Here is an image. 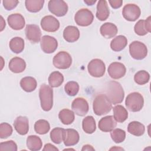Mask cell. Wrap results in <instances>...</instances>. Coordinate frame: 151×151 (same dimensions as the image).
Returning <instances> with one entry per match:
<instances>
[{
    "mask_svg": "<svg viewBox=\"0 0 151 151\" xmlns=\"http://www.w3.org/2000/svg\"><path fill=\"white\" fill-rule=\"evenodd\" d=\"M65 93L70 96H76L79 91L78 84L74 81H68L64 86Z\"/></svg>",
    "mask_w": 151,
    "mask_h": 151,
    "instance_id": "f35d334b",
    "label": "cell"
},
{
    "mask_svg": "<svg viewBox=\"0 0 151 151\" xmlns=\"http://www.w3.org/2000/svg\"><path fill=\"white\" fill-rule=\"evenodd\" d=\"M15 130L21 135L26 134L29 130V122L27 117L18 116L14 122Z\"/></svg>",
    "mask_w": 151,
    "mask_h": 151,
    "instance_id": "d6986e66",
    "label": "cell"
},
{
    "mask_svg": "<svg viewBox=\"0 0 151 151\" xmlns=\"http://www.w3.org/2000/svg\"><path fill=\"white\" fill-rule=\"evenodd\" d=\"M151 17L149 16L146 20L140 19L135 24L134 27L136 34L143 36L150 32L151 29Z\"/></svg>",
    "mask_w": 151,
    "mask_h": 151,
    "instance_id": "ac0fdd59",
    "label": "cell"
},
{
    "mask_svg": "<svg viewBox=\"0 0 151 151\" xmlns=\"http://www.w3.org/2000/svg\"><path fill=\"white\" fill-rule=\"evenodd\" d=\"M125 104L127 109L133 112L139 111L144 104V99L141 94L137 92L130 93L126 97Z\"/></svg>",
    "mask_w": 151,
    "mask_h": 151,
    "instance_id": "277c9868",
    "label": "cell"
},
{
    "mask_svg": "<svg viewBox=\"0 0 151 151\" xmlns=\"http://www.w3.org/2000/svg\"><path fill=\"white\" fill-rule=\"evenodd\" d=\"M44 0H26L25 5L27 9L31 12H37L43 7Z\"/></svg>",
    "mask_w": 151,
    "mask_h": 151,
    "instance_id": "836d02e7",
    "label": "cell"
},
{
    "mask_svg": "<svg viewBox=\"0 0 151 151\" xmlns=\"http://www.w3.org/2000/svg\"><path fill=\"white\" fill-rule=\"evenodd\" d=\"M9 70L14 73L23 72L26 68L25 61L21 58L16 57L12 58L8 64Z\"/></svg>",
    "mask_w": 151,
    "mask_h": 151,
    "instance_id": "603a6c76",
    "label": "cell"
},
{
    "mask_svg": "<svg viewBox=\"0 0 151 151\" xmlns=\"http://www.w3.org/2000/svg\"><path fill=\"white\" fill-rule=\"evenodd\" d=\"M2 3L5 9L10 11L15 8L17 6L19 1L16 0H4L2 1Z\"/></svg>",
    "mask_w": 151,
    "mask_h": 151,
    "instance_id": "b9f144b4",
    "label": "cell"
},
{
    "mask_svg": "<svg viewBox=\"0 0 151 151\" xmlns=\"http://www.w3.org/2000/svg\"><path fill=\"white\" fill-rule=\"evenodd\" d=\"M96 2V0L94 1H90V0H84V2L88 5H93Z\"/></svg>",
    "mask_w": 151,
    "mask_h": 151,
    "instance_id": "bcb514c9",
    "label": "cell"
},
{
    "mask_svg": "<svg viewBox=\"0 0 151 151\" xmlns=\"http://www.w3.org/2000/svg\"><path fill=\"white\" fill-rule=\"evenodd\" d=\"M94 113L97 116L106 114L112 109V104L106 94H100L96 96L93 103Z\"/></svg>",
    "mask_w": 151,
    "mask_h": 151,
    "instance_id": "7a4b0ae2",
    "label": "cell"
},
{
    "mask_svg": "<svg viewBox=\"0 0 151 151\" xmlns=\"http://www.w3.org/2000/svg\"><path fill=\"white\" fill-rule=\"evenodd\" d=\"M52 63L58 69H67L72 63V58L66 51H60L53 58Z\"/></svg>",
    "mask_w": 151,
    "mask_h": 151,
    "instance_id": "52a82bcc",
    "label": "cell"
},
{
    "mask_svg": "<svg viewBox=\"0 0 151 151\" xmlns=\"http://www.w3.org/2000/svg\"><path fill=\"white\" fill-rule=\"evenodd\" d=\"M63 37L68 42H73L77 41L80 37V31L75 26H67L63 31Z\"/></svg>",
    "mask_w": 151,
    "mask_h": 151,
    "instance_id": "44dd1931",
    "label": "cell"
},
{
    "mask_svg": "<svg viewBox=\"0 0 151 151\" xmlns=\"http://www.w3.org/2000/svg\"><path fill=\"white\" fill-rule=\"evenodd\" d=\"M80 139L79 134L77 130L73 129H65L64 143L66 146H71L78 143Z\"/></svg>",
    "mask_w": 151,
    "mask_h": 151,
    "instance_id": "ffe728a7",
    "label": "cell"
},
{
    "mask_svg": "<svg viewBox=\"0 0 151 151\" xmlns=\"http://www.w3.org/2000/svg\"><path fill=\"white\" fill-rule=\"evenodd\" d=\"M110 136L113 142L116 143H119L124 140L126 137V132L124 130L120 129H114L111 131Z\"/></svg>",
    "mask_w": 151,
    "mask_h": 151,
    "instance_id": "74e56055",
    "label": "cell"
},
{
    "mask_svg": "<svg viewBox=\"0 0 151 151\" xmlns=\"http://www.w3.org/2000/svg\"><path fill=\"white\" fill-rule=\"evenodd\" d=\"M27 38L32 43H38L41 40V31L40 27L35 24H28L25 27Z\"/></svg>",
    "mask_w": 151,
    "mask_h": 151,
    "instance_id": "5bb4252c",
    "label": "cell"
},
{
    "mask_svg": "<svg viewBox=\"0 0 151 151\" xmlns=\"http://www.w3.org/2000/svg\"><path fill=\"white\" fill-rule=\"evenodd\" d=\"M110 11L107 2L105 0L99 1L97 5L96 17L100 21H105L109 16Z\"/></svg>",
    "mask_w": 151,
    "mask_h": 151,
    "instance_id": "7402d4cb",
    "label": "cell"
},
{
    "mask_svg": "<svg viewBox=\"0 0 151 151\" xmlns=\"http://www.w3.org/2000/svg\"><path fill=\"white\" fill-rule=\"evenodd\" d=\"M41 50L47 54L54 52L58 47L57 40L50 35H44L40 41Z\"/></svg>",
    "mask_w": 151,
    "mask_h": 151,
    "instance_id": "7c38bea8",
    "label": "cell"
},
{
    "mask_svg": "<svg viewBox=\"0 0 151 151\" xmlns=\"http://www.w3.org/2000/svg\"><path fill=\"white\" fill-rule=\"evenodd\" d=\"M39 97L42 109L50 111L53 105V91L52 88L45 84H42L39 90Z\"/></svg>",
    "mask_w": 151,
    "mask_h": 151,
    "instance_id": "3957f363",
    "label": "cell"
},
{
    "mask_svg": "<svg viewBox=\"0 0 151 151\" xmlns=\"http://www.w3.org/2000/svg\"><path fill=\"white\" fill-rule=\"evenodd\" d=\"M49 11L57 17L64 16L68 11V5L63 0H50L48 4Z\"/></svg>",
    "mask_w": 151,
    "mask_h": 151,
    "instance_id": "9c48e42d",
    "label": "cell"
},
{
    "mask_svg": "<svg viewBox=\"0 0 151 151\" xmlns=\"http://www.w3.org/2000/svg\"><path fill=\"white\" fill-rule=\"evenodd\" d=\"M109 2L110 3L111 6L114 8V9H117L122 6V4H123V1L122 0H112V1H109Z\"/></svg>",
    "mask_w": 151,
    "mask_h": 151,
    "instance_id": "7bdbcfd3",
    "label": "cell"
},
{
    "mask_svg": "<svg viewBox=\"0 0 151 151\" xmlns=\"http://www.w3.org/2000/svg\"><path fill=\"white\" fill-rule=\"evenodd\" d=\"M117 126V123L113 116H107L99 122V128L104 132H110Z\"/></svg>",
    "mask_w": 151,
    "mask_h": 151,
    "instance_id": "e0dca14e",
    "label": "cell"
},
{
    "mask_svg": "<svg viewBox=\"0 0 151 151\" xmlns=\"http://www.w3.org/2000/svg\"><path fill=\"white\" fill-rule=\"evenodd\" d=\"M100 33L106 38L114 37L117 33L118 29L116 25L111 22H106L103 24L100 29Z\"/></svg>",
    "mask_w": 151,
    "mask_h": 151,
    "instance_id": "cb8c5ba5",
    "label": "cell"
},
{
    "mask_svg": "<svg viewBox=\"0 0 151 151\" xmlns=\"http://www.w3.org/2000/svg\"><path fill=\"white\" fill-rule=\"evenodd\" d=\"M82 127L86 133L91 134L94 133L96 129V124L94 117L91 116L86 117L83 120Z\"/></svg>",
    "mask_w": 151,
    "mask_h": 151,
    "instance_id": "4dcf8cb0",
    "label": "cell"
},
{
    "mask_svg": "<svg viewBox=\"0 0 151 151\" xmlns=\"http://www.w3.org/2000/svg\"><path fill=\"white\" fill-rule=\"evenodd\" d=\"M150 75L148 72L145 70H140L137 72L134 76V81L139 85H143L149 82Z\"/></svg>",
    "mask_w": 151,
    "mask_h": 151,
    "instance_id": "8d00e7d4",
    "label": "cell"
},
{
    "mask_svg": "<svg viewBox=\"0 0 151 151\" xmlns=\"http://www.w3.org/2000/svg\"><path fill=\"white\" fill-rule=\"evenodd\" d=\"M129 52L133 58L140 60L147 56V48L143 42L134 41L129 45Z\"/></svg>",
    "mask_w": 151,
    "mask_h": 151,
    "instance_id": "5b68a950",
    "label": "cell"
},
{
    "mask_svg": "<svg viewBox=\"0 0 151 151\" xmlns=\"http://www.w3.org/2000/svg\"><path fill=\"white\" fill-rule=\"evenodd\" d=\"M48 83L51 87H58L64 81V77L59 71L52 72L48 77Z\"/></svg>",
    "mask_w": 151,
    "mask_h": 151,
    "instance_id": "d6a6232c",
    "label": "cell"
},
{
    "mask_svg": "<svg viewBox=\"0 0 151 151\" xmlns=\"http://www.w3.org/2000/svg\"><path fill=\"white\" fill-rule=\"evenodd\" d=\"M140 9L135 4H128L124 6L122 14L124 19L129 21H135L140 15Z\"/></svg>",
    "mask_w": 151,
    "mask_h": 151,
    "instance_id": "30bf717a",
    "label": "cell"
},
{
    "mask_svg": "<svg viewBox=\"0 0 151 151\" xmlns=\"http://www.w3.org/2000/svg\"><path fill=\"white\" fill-rule=\"evenodd\" d=\"M58 117L61 123L66 125L71 124L75 119L74 112L67 109L61 110L58 114Z\"/></svg>",
    "mask_w": 151,
    "mask_h": 151,
    "instance_id": "f546056e",
    "label": "cell"
},
{
    "mask_svg": "<svg viewBox=\"0 0 151 151\" xmlns=\"http://www.w3.org/2000/svg\"><path fill=\"white\" fill-rule=\"evenodd\" d=\"M71 108L74 113L80 116H85L88 111L89 106L87 100L82 97L75 99L71 104Z\"/></svg>",
    "mask_w": 151,
    "mask_h": 151,
    "instance_id": "8fae6325",
    "label": "cell"
},
{
    "mask_svg": "<svg viewBox=\"0 0 151 151\" xmlns=\"http://www.w3.org/2000/svg\"><path fill=\"white\" fill-rule=\"evenodd\" d=\"M42 150H44V151L45 150H47V151H48V150H50V151L57 150L58 151V149L55 146L51 145V143H47V144L45 145V146H44V147Z\"/></svg>",
    "mask_w": 151,
    "mask_h": 151,
    "instance_id": "ee69618b",
    "label": "cell"
},
{
    "mask_svg": "<svg viewBox=\"0 0 151 151\" xmlns=\"http://www.w3.org/2000/svg\"><path fill=\"white\" fill-rule=\"evenodd\" d=\"M50 126L48 121L40 119L37 121L34 124V130L35 132L40 134H44L50 130Z\"/></svg>",
    "mask_w": 151,
    "mask_h": 151,
    "instance_id": "d590c367",
    "label": "cell"
},
{
    "mask_svg": "<svg viewBox=\"0 0 151 151\" xmlns=\"http://www.w3.org/2000/svg\"><path fill=\"white\" fill-rule=\"evenodd\" d=\"M114 119L119 123L124 122L128 117V112L122 105H117L113 107Z\"/></svg>",
    "mask_w": 151,
    "mask_h": 151,
    "instance_id": "f1b7e54d",
    "label": "cell"
},
{
    "mask_svg": "<svg viewBox=\"0 0 151 151\" xmlns=\"http://www.w3.org/2000/svg\"><path fill=\"white\" fill-rule=\"evenodd\" d=\"M27 146L30 150H40L42 146V142L38 136L36 135H31L27 139Z\"/></svg>",
    "mask_w": 151,
    "mask_h": 151,
    "instance_id": "83f0119b",
    "label": "cell"
},
{
    "mask_svg": "<svg viewBox=\"0 0 151 151\" xmlns=\"http://www.w3.org/2000/svg\"><path fill=\"white\" fill-rule=\"evenodd\" d=\"M94 16L91 11L86 8H83L78 10L74 15L76 23L81 27H87L90 25L93 21Z\"/></svg>",
    "mask_w": 151,
    "mask_h": 151,
    "instance_id": "8992f818",
    "label": "cell"
},
{
    "mask_svg": "<svg viewBox=\"0 0 151 151\" xmlns=\"http://www.w3.org/2000/svg\"><path fill=\"white\" fill-rule=\"evenodd\" d=\"M9 46L12 52L16 54L20 53L24 48V41L21 37H15L11 40Z\"/></svg>",
    "mask_w": 151,
    "mask_h": 151,
    "instance_id": "1f68e13d",
    "label": "cell"
},
{
    "mask_svg": "<svg viewBox=\"0 0 151 151\" xmlns=\"http://www.w3.org/2000/svg\"><path fill=\"white\" fill-rule=\"evenodd\" d=\"M127 44V40L124 35H118L112 40L110 42V47L114 51L119 52L123 50Z\"/></svg>",
    "mask_w": 151,
    "mask_h": 151,
    "instance_id": "d4e9b609",
    "label": "cell"
},
{
    "mask_svg": "<svg viewBox=\"0 0 151 151\" xmlns=\"http://www.w3.org/2000/svg\"><path fill=\"white\" fill-rule=\"evenodd\" d=\"M1 150H17V144L13 140H9L5 142H1L0 144Z\"/></svg>",
    "mask_w": 151,
    "mask_h": 151,
    "instance_id": "60d3db41",
    "label": "cell"
},
{
    "mask_svg": "<svg viewBox=\"0 0 151 151\" xmlns=\"http://www.w3.org/2000/svg\"><path fill=\"white\" fill-rule=\"evenodd\" d=\"M81 150H94V149L89 145H86L83 146V148L81 149Z\"/></svg>",
    "mask_w": 151,
    "mask_h": 151,
    "instance_id": "f6af8a7d",
    "label": "cell"
},
{
    "mask_svg": "<svg viewBox=\"0 0 151 151\" xmlns=\"http://www.w3.org/2000/svg\"><path fill=\"white\" fill-rule=\"evenodd\" d=\"M127 131L134 136H140L144 134L145 127L142 123L137 121H133L128 124Z\"/></svg>",
    "mask_w": 151,
    "mask_h": 151,
    "instance_id": "484cf974",
    "label": "cell"
},
{
    "mask_svg": "<svg viewBox=\"0 0 151 151\" xmlns=\"http://www.w3.org/2000/svg\"><path fill=\"white\" fill-rule=\"evenodd\" d=\"M126 72L124 65L119 62H113L108 67V73L111 78L119 79L123 77Z\"/></svg>",
    "mask_w": 151,
    "mask_h": 151,
    "instance_id": "9a60e30c",
    "label": "cell"
},
{
    "mask_svg": "<svg viewBox=\"0 0 151 151\" xmlns=\"http://www.w3.org/2000/svg\"><path fill=\"white\" fill-rule=\"evenodd\" d=\"M21 88L27 92L33 91L37 87V83L36 80L32 77H25L20 81Z\"/></svg>",
    "mask_w": 151,
    "mask_h": 151,
    "instance_id": "4316f807",
    "label": "cell"
},
{
    "mask_svg": "<svg viewBox=\"0 0 151 151\" xmlns=\"http://www.w3.org/2000/svg\"><path fill=\"white\" fill-rule=\"evenodd\" d=\"M12 133V126L7 123H2L0 124V137L6 139L10 136Z\"/></svg>",
    "mask_w": 151,
    "mask_h": 151,
    "instance_id": "ab89813d",
    "label": "cell"
},
{
    "mask_svg": "<svg viewBox=\"0 0 151 151\" xmlns=\"http://www.w3.org/2000/svg\"><path fill=\"white\" fill-rule=\"evenodd\" d=\"M41 26L43 30L47 32H55L60 27L58 20L52 15H47L43 17L41 21Z\"/></svg>",
    "mask_w": 151,
    "mask_h": 151,
    "instance_id": "4fadbf2b",
    "label": "cell"
},
{
    "mask_svg": "<svg viewBox=\"0 0 151 151\" xmlns=\"http://www.w3.org/2000/svg\"><path fill=\"white\" fill-rule=\"evenodd\" d=\"M87 69L89 74L94 77H101L104 76L106 66L104 62L98 58H95L90 61Z\"/></svg>",
    "mask_w": 151,
    "mask_h": 151,
    "instance_id": "ba28073f",
    "label": "cell"
},
{
    "mask_svg": "<svg viewBox=\"0 0 151 151\" xmlns=\"http://www.w3.org/2000/svg\"><path fill=\"white\" fill-rule=\"evenodd\" d=\"M106 96L111 104L122 103L124 97V92L121 84L115 81H110L106 87Z\"/></svg>",
    "mask_w": 151,
    "mask_h": 151,
    "instance_id": "6da1fadb",
    "label": "cell"
},
{
    "mask_svg": "<svg viewBox=\"0 0 151 151\" xmlns=\"http://www.w3.org/2000/svg\"><path fill=\"white\" fill-rule=\"evenodd\" d=\"M7 21L9 27L14 30L22 29L25 24L24 17L20 14H12L8 17Z\"/></svg>",
    "mask_w": 151,
    "mask_h": 151,
    "instance_id": "2e32d148",
    "label": "cell"
},
{
    "mask_svg": "<svg viewBox=\"0 0 151 151\" xmlns=\"http://www.w3.org/2000/svg\"><path fill=\"white\" fill-rule=\"evenodd\" d=\"M65 129L61 127H55L50 132V138L52 142L55 144L61 143L64 137Z\"/></svg>",
    "mask_w": 151,
    "mask_h": 151,
    "instance_id": "e575fe53",
    "label": "cell"
},
{
    "mask_svg": "<svg viewBox=\"0 0 151 151\" xmlns=\"http://www.w3.org/2000/svg\"><path fill=\"white\" fill-rule=\"evenodd\" d=\"M1 31H2L4 29V27H5V22L4 21V19H3L2 16H1Z\"/></svg>",
    "mask_w": 151,
    "mask_h": 151,
    "instance_id": "7dc6e473",
    "label": "cell"
}]
</instances>
